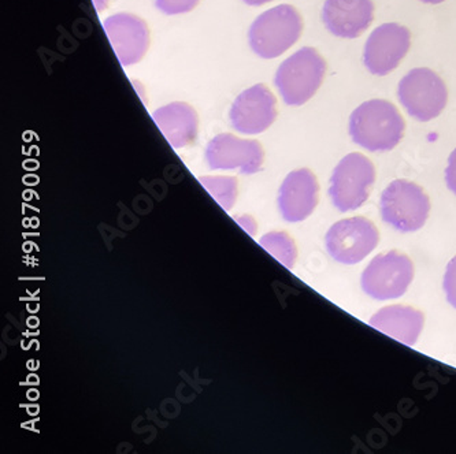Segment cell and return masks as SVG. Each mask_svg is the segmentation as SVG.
<instances>
[{
	"label": "cell",
	"instance_id": "obj_22",
	"mask_svg": "<svg viewBox=\"0 0 456 454\" xmlns=\"http://www.w3.org/2000/svg\"><path fill=\"white\" fill-rule=\"evenodd\" d=\"M234 221L237 223L240 224L243 227L244 231L249 234V236L254 237L255 233H256V229H258V224L255 222V219L249 215H241V216H233Z\"/></svg>",
	"mask_w": 456,
	"mask_h": 454
},
{
	"label": "cell",
	"instance_id": "obj_3",
	"mask_svg": "<svg viewBox=\"0 0 456 454\" xmlns=\"http://www.w3.org/2000/svg\"><path fill=\"white\" fill-rule=\"evenodd\" d=\"M325 73L326 62L320 53L305 47L280 65L274 84L288 106H302L322 85Z\"/></svg>",
	"mask_w": 456,
	"mask_h": 454
},
{
	"label": "cell",
	"instance_id": "obj_6",
	"mask_svg": "<svg viewBox=\"0 0 456 454\" xmlns=\"http://www.w3.org/2000/svg\"><path fill=\"white\" fill-rule=\"evenodd\" d=\"M379 208L384 222L402 233H411L419 231L427 222L430 201L421 186L396 180L382 193Z\"/></svg>",
	"mask_w": 456,
	"mask_h": 454
},
{
	"label": "cell",
	"instance_id": "obj_19",
	"mask_svg": "<svg viewBox=\"0 0 456 454\" xmlns=\"http://www.w3.org/2000/svg\"><path fill=\"white\" fill-rule=\"evenodd\" d=\"M154 2L155 6L163 14L175 15L192 12L198 6L200 0H154Z\"/></svg>",
	"mask_w": 456,
	"mask_h": 454
},
{
	"label": "cell",
	"instance_id": "obj_25",
	"mask_svg": "<svg viewBox=\"0 0 456 454\" xmlns=\"http://www.w3.org/2000/svg\"><path fill=\"white\" fill-rule=\"evenodd\" d=\"M421 2H424V4H440L444 2V0H421Z\"/></svg>",
	"mask_w": 456,
	"mask_h": 454
},
{
	"label": "cell",
	"instance_id": "obj_15",
	"mask_svg": "<svg viewBox=\"0 0 456 454\" xmlns=\"http://www.w3.org/2000/svg\"><path fill=\"white\" fill-rule=\"evenodd\" d=\"M152 121L175 150L193 144L198 137L199 118L196 109L183 101L155 109Z\"/></svg>",
	"mask_w": 456,
	"mask_h": 454
},
{
	"label": "cell",
	"instance_id": "obj_8",
	"mask_svg": "<svg viewBox=\"0 0 456 454\" xmlns=\"http://www.w3.org/2000/svg\"><path fill=\"white\" fill-rule=\"evenodd\" d=\"M379 231L363 216L343 219L326 233V248L336 262L356 264L374 251L379 244Z\"/></svg>",
	"mask_w": 456,
	"mask_h": 454
},
{
	"label": "cell",
	"instance_id": "obj_13",
	"mask_svg": "<svg viewBox=\"0 0 456 454\" xmlns=\"http://www.w3.org/2000/svg\"><path fill=\"white\" fill-rule=\"evenodd\" d=\"M317 177L308 168L289 173L280 186L279 208L284 221L297 223L312 215L318 204Z\"/></svg>",
	"mask_w": 456,
	"mask_h": 454
},
{
	"label": "cell",
	"instance_id": "obj_11",
	"mask_svg": "<svg viewBox=\"0 0 456 454\" xmlns=\"http://www.w3.org/2000/svg\"><path fill=\"white\" fill-rule=\"evenodd\" d=\"M232 127L239 134H259L277 118V99L264 84L251 86L237 96L229 112Z\"/></svg>",
	"mask_w": 456,
	"mask_h": 454
},
{
	"label": "cell",
	"instance_id": "obj_1",
	"mask_svg": "<svg viewBox=\"0 0 456 454\" xmlns=\"http://www.w3.org/2000/svg\"><path fill=\"white\" fill-rule=\"evenodd\" d=\"M406 122L391 101H364L351 114L350 134L354 142L371 152L391 150L403 139Z\"/></svg>",
	"mask_w": 456,
	"mask_h": 454
},
{
	"label": "cell",
	"instance_id": "obj_14",
	"mask_svg": "<svg viewBox=\"0 0 456 454\" xmlns=\"http://www.w3.org/2000/svg\"><path fill=\"white\" fill-rule=\"evenodd\" d=\"M373 20V0H326L323 4V24L341 39L359 37Z\"/></svg>",
	"mask_w": 456,
	"mask_h": 454
},
{
	"label": "cell",
	"instance_id": "obj_21",
	"mask_svg": "<svg viewBox=\"0 0 456 454\" xmlns=\"http://www.w3.org/2000/svg\"><path fill=\"white\" fill-rule=\"evenodd\" d=\"M445 182L451 192L456 195V148L448 158V167L445 170Z\"/></svg>",
	"mask_w": 456,
	"mask_h": 454
},
{
	"label": "cell",
	"instance_id": "obj_12",
	"mask_svg": "<svg viewBox=\"0 0 456 454\" xmlns=\"http://www.w3.org/2000/svg\"><path fill=\"white\" fill-rule=\"evenodd\" d=\"M103 29L122 66H131L144 58L150 47V30L142 18L118 12L104 20Z\"/></svg>",
	"mask_w": 456,
	"mask_h": 454
},
{
	"label": "cell",
	"instance_id": "obj_17",
	"mask_svg": "<svg viewBox=\"0 0 456 454\" xmlns=\"http://www.w3.org/2000/svg\"><path fill=\"white\" fill-rule=\"evenodd\" d=\"M262 248L266 249L274 259L279 260L287 269H292L297 262V249L294 239L284 231H273L259 239Z\"/></svg>",
	"mask_w": 456,
	"mask_h": 454
},
{
	"label": "cell",
	"instance_id": "obj_5",
	"mask_svg": "<svg viewBox=\"0 0 456 454\" xmlns=\"http://www.w3.org/2000/svg\"><path fill=\"white\" fill-rule=\"evenodd\" d=\"M376 181V168L359 152L346 155L338 162L330 178V195L341 213L358 210L368 200Z\"/></svg>",
	"mask_w": 456,
	"mask_h": 454
},
{
	"label": "cell",
	"instance_id": "obj_24",
	"mask_svg": "<svg viewBox=\"0 0 456 454\" xmlns=\"http://www.w3.org/2000/svg\"><path fill=\"white\" fill-rule=\"evenodd\" d=\"M269 2H273V0H244V4H248V6H262V4H269Z\"/></svg>",
	"mask_w": 456,
	"mask_h": 454
},
{
	"label": "cell",
	"instance_id": "obj_18",
	"mask_svg": "<svg viewBox=\"0 0 456 454\" xmlns=\"http://www.w3.org/2000/svg\"><path fill=\"white\" fill-rule=\"evenodd\" d=\"M199 181L224 210L231 211L233 208L237 199V188H239L236 178L216 175V177H200Z\"/></svg>",
	"mask_w": 456,
	"mask_h": 454
},
{
	"label": "cell",
	"instance_id": "obj_9",
	"mask_svg": "<svg viewBox=\"0 0 456 454\" xmlns=\"http://www.w3.org/2000/svg\"><path fill=\"white\" fill-rule=\"evenodd\" d=\"M411 47V33L400 24H384L373 30L364 45V66L371 74L387 76L394 71Z\"/></svg>",
	"mask_w": 456,
	"mask_h": 454
},
{
	"label": "cell",
	"instance_id": "obj_4",
	"mask_svg": "<svg viewBox=\"0 0 456 454\" xmlns=\"http://www.w3.org/2000/svg\"><path fill=\"white\" fill-rule=\"evenodd\" d=\"M400 103L421 122L437 118L447 106L448 91L439 74L428 68L412 69L397 88Z\"/></svg>",
	"mask_w": 456,
	"mask_h": 454
},
{
	"label": "cell",
	"instance_id": "obj_23",
	"mask_svg": "<svg viewBox=\"0 0 456 454\" xmlns=\"http://www.w3.org/2000/svg\"><path fill=\"white\" fill-rule=\"evenodd\" d=\"M94 6L98 12H103V10L107 9V4H109V0H93Z\"/></svg>",
	"mask_w": 456,
	"mask_h": 454
},
{
	"label": "cell",
	"instance_id": "obj_2",
	"mask_svg": "<svg viewBox=\"0 0 456 454\" xmlns=\"http://www.w3.org/2000/svg\"><path fill=\"white\" fill-rule=\"evenodd\" d=\"M302 32V15L295 7L281 4L255 20L249 28V45L264 60H274L287 53L300 39Z\"/></svg>",
	"mask_w": 456,
	"mask_h": 454
},
{
	"label": "cell",
	"instance_id": "obj_7",
	"mask_svg": "<svg viewBox=\"0 0 456 454\" xmlns=\"http://www.w3.org/2000/svg\"><path fill=\"white\" fill-rule=\"evenodd\" d=\"M414 278V266L406 255L396 251L379 255L362 274V289L374 300L402 297Z\"/></svg>",
	"mask_w": 456,
	"mask_h": 454
},
{
	"label": "cell",
	"instance_id": "obj_16",
	"mask_svg": "<svg viewBox=\"0 0 456 454\" xmlns=\"http://www.w3.org/2000/svg\"><path fill=\"white\" fill-rule=\"evenodd\" d=\"M371 328L404 345H414L424 328V315L406 305H389L371 316Z\"/></svg>",
	"mask_w": 456,
	"mask_h": 454
},
{
	"label": "cell",
	"instance_id": "obj_10",
	"mask_svg": "<svg viewBox=\"0 0 456 454\" xmlns=\"http://www.w3.org/2000/svg\"><path fill=\"white\" fill-rule=\"evenodd\" d=\"M261 142L244 140L233 134L214 137L206 148V162L211 170H239L241 174H255L264 165Z\"/></svg>",
	"mask_w": 456,
	"mask_h": 454
},
{
	"label": "cell",
	"instance_id": "obj_20",
	"mask_svg": "<svg viewBox=\"0 0 456 454\" xmlns=\"http://www.w3.org/2000/svg\"><path fill=\"white\" fill-rule=\"evenodd\" d=\"M443 287H444L448 303H450L453 308H456V256L448 263Z\"/></svg>",
	"mask_w": 456,
	"mask_h": 454
}]
</instances>
